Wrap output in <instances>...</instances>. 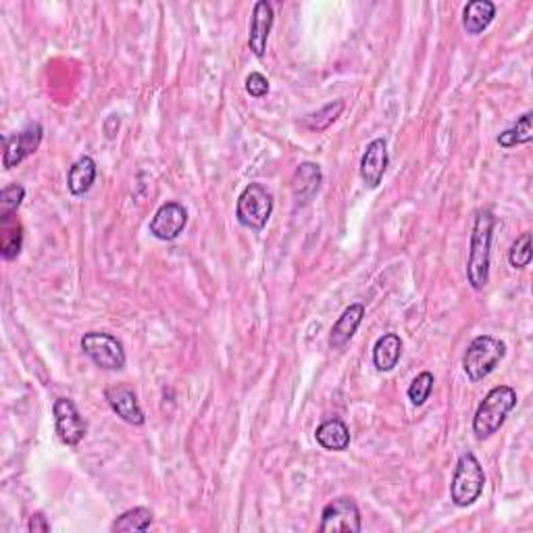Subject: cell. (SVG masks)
Listing matches in <instances>:
<instances>
[{
	"label": "cell",
	"instance_id": "30bf717a",
	"mask_svg": "<svg viewBox=\"0 0 533 533\" xmlns=\"http://www.w3.org/2000/svg\"><path fill=\"white\" fill-rule=\"evenodd\" d=\"M188 226V211L179 202H165L159 207L150 221V234L160 242H171L179 237V234Z\"/></svg>",
	"mask_w": 533,
	"mask_h": 533
},
{
	"label": "cell",
	"instance_id": "9a60e30c",
	"mask_svg": "<svg viewBox=\"0 0 533 533\" xmlns=\"http://www.w3.org/2000/svg\"><path fill=\"white\" fill-rule=\"evenodd\" d=\"M363 317H365V306L361 303L350 305L342 314H340L330 331V346L333 350L344 348V346L350 342L352 336H355L358 330V325L363 323Z\"/></svg>",
	"mask_w": 533,
	"mask_h": 533
},
{
	"label": "cell",
	"instance_id": "52a82bcc",
	"mask_svg": "<svg viewBox=\"0 0 533 533\" xmlns=\"http://www.w3.org/2000/svg\"><path fill=\"white\" fill-rule=\"evenodd\" d=\"M363 529L361 523V511L358 504L352 498H336L330 504H325L321 512V525L319 531L323 533H358Z\"/></svg>",
	"mask_w": 533,
	"mask_h": 533
},
{
	"label": "cell",
	"instance_id": "3957f363",
	"mask_svg": "<svg viewBox=\"0 0 533 533\" xmlns=\"http://www.w3.org/2000/svg\"><path fill=\"white\" fill-rule=\"evenodd\" d=\"M506 357V344L494 336H477L467 346L462 357V369L471 382H481L494 374V369Z\"/></svg>",
	"mask_w": 533,
	"mask_h": 533
},
{
	"label": "cell",
	"instance_id": "7c38bea8",
	"mask_svg": "<svg viewBox=\"0 0 533 533\" xmlns=\"http://www.w3.org/2000/svg\"><path fill=\"white\" fill-rule=\"evenodd\" d=\"M273 6L267 0H259L253 9V19H250V30H248V47L253 50L254 56L262 59L267 50V40L269 34H271L273 28Z\"/></svg>",
	"mask_w": 533,
	"mask_h": 533
},
{
	"label": "cell",
	"instance_id": "7a4b0ae2",
	"mask_svg": "<svg viewBox=\"0 0 533 533\" xmlns=\"http://www.w3.org/2000/svg\"><path fill=\"white\" fill-rule=\"evenodd\" d=\"M517 407V391L511 385H496L475 410L473 434L477 440H487L504 426L506 417Z\"/></svg>",
	"mask_w": 533,
	"mask_h": 533
},
{
	"label": "cell",
	"instance_id": "e0dca14e",
	"mask_svg": "<svg viewBox=\"0 0 533 533\" xmlns=\"http://www.w3.org/2000/svg\"><path fill=\"white\" fill-rule=\"evenodd\" d=\"M317 444L330 452H344L350 446L348 426L342 419H327L314 432Z\"/></svg>",
	"mask_w": 533,
	"mask_h": 533
},
{
	"label": "cell",
	"instance_id": "44dd1931",
	"mask_svg": "<svg viewBox=\"0 0 533 533\" xmlns=\"http://www.w3.org/2000/svg\"><path fill=\"white\" fill-rule=\"evenodd\" d=\"M152 511L144 509V506H136V509L125 511L124 515L117 517L111 525V531H146L152 525Z\"/></svg>",
	"mask_w": 533,
	"mask_h": 533
},
{
	"label": "cell",
	"instance_id": "ac0fdd59",
	"mask_svg": "<svg viewBox=\"0 0 533 533\" xmlns=\"http://www.w3.org/2000/svg\"><path fill=\"white\" fill-rule=\"evenodd\" d=\"M402 357V340L396 333H383L374 346V365L377 371L388 374V371L396 369L398 361Z\"/></svg>",
	"mask_w": 533,
	"mask_h": 533
},
{
	"label": "cell",
	"instance_id": "4316f807",
	"mask_svg": "<svg viewBox=\"0 0 533 533\" xmlns=\"http://www.w3.org/2000/svg\"><path fill=\"white\" fill-rule=\"evenodd\" d=\"M246 92L253 96V99H262V96H267L269 94L267 77L259 72L250 73L246 77Z\"/></svg>",
	"mask_w": 533,
	"mask_h": 533
},
{
	"label": "cell",
	"instance_id": "7402d4cb",
	"mask_svg": "<svg viewBox=\"0 0 533 533\" xmlns=\"http://www.w3.org/2000/svg\"><path fill=\"white\" fill-rule=\"evenodd\" d=\"M344 107H346L344 100H333V102H330V105H325L323 108H321V111L306 115V117L303 119V125L306 127V130L317 132V133L325 132L327 127L336 124L338 117L344 111Z\"/></svg>",
	"mask_w": 533,
	"mask_h": 533
},
{
	"label": "cell",
	"instance_id": "d4e9b609",
	"mask_svg": "<svg viewBox=\"0 0 533 533\" xmlns=\"http://www.w3.org/2000/svg\"><path fill=\"white\" fill-rule=\"evenodd\" d=\"M23 246V228L13 226L3 229V237H0V254L4 261L17 259Z\"/></svg>",
	"mask_w": 533,
	"mask_h": 533
},
{
	"label": "cell",
	"instance_id": "603a6c76",
	"mask_svg": "<svg viewBox=\"0 0 533 533\" xmlns=\"http://www.w3.org/2000/svg\"><path fill=\"white\" fill-rule=\"evenodd\" d=\"M25 198V188L19 184H11L3 188L0 192V221L6 223L11 219V215L15 213V211L21 207Z\"/></svg>",
	"mask_w": 533,
	"mask_h": 533
},
{
	"label": "cell",
	"instance_id": "2e32d148",
	"mask_svg": "<svg viewBox=\"0 0 533 533\" xmlns=\"http://www.w3.org/2000/svg\"><path fill=\"white\" fill-rule=\"evenodd\" d=\"M494 17H496V4L492 0H471L462 11V28L467 30V34L479 36L490 28Z\"/></svg>",
	"mask_w": 533,
	"mask_h": 533
},
{
	"label": "cell",
	"instance_id": "9c48e42d",
	"mask_svg": "<svg viewBox=\"0 0 533 533\" xmlns=\"http://www.w3.org/2000/svg\"><path fill=\"white\" fill-rule=\"evenodd\" d=\"M42 125L38 121H31L23 127L19 133H13V136H4V152H3V165L4 169H13L21 160H25L30 154H34L42 144Z\"/></svg>",
	"mask_w": 533,
	"mask_h": 533
},
{
	"label": "cell",
	"instance_id": "8992f818",
	"mask_svg": "<svg viewBox=\"0 0 533 533\" xmlns=\"http://www.w3.org/2000/svg\"><path fill=\"white\" fill-rule=\"evenodd\" d=\"M82 350L96 367L107 371H119L125 367L124 344L111 333L88 331L82 338Z\"/></svg>",
	"mask_w": 533,
	"mask_h": 533
},
{
	"label": "cell",
	"instance_id": "484cf974",
	"mask_svg": "<svg viewBox=\"0 0 533 533\" xmlns=\"http://www.w3.org/2000/svg\"><path fill=\"white\" fill-rule=\"evenodd\" d=\"M533 259V250H531V234L525 231L521 237H517L515 244L511 246L509 253V262L512 269H525L529 267V262Z\"/></svg>",
	"mask_w": 533,
	"mask_h": 533
},
{
	"label": "cell",
	"instance_id": "5bb4252c",
	"mask_svg": "<svg viewBox=\"0 0 533 533\" xmlns=\"http://www.w3.org/2000/svg\"><path fill=\"white\" fill-rule=\"evenodd\" d=\"M321 182H323V173H321V167L317 163L298 165L292 177V194L298 207H305L317 196Z\"/></svg>",
	"mask_w": 533,
	"mask_h": 533
},
{
	"label": "cell",
	"instance_id": "277c9868",
	"mask_svg": "<svg viewBox=\"0 0 533 533\" xmlns=\"http://www.w3.org/2000/svg\"><path fill=\"white\" fill-rule=\"evenodd\" d=\"M486 486V473L481 462L475 459L473 452L460 454V459L454 467L452 484H451V498L452 503L465 509L471 506L475 500H479Z\"/></svg>",
	"mask_w": 533,
	"mask_h": 533
},
{
	"label": "cell",
	"instance_id": "ffe728a7",
	"mask_svg": "<svg viewBox=\"0 0 533 533\" xmlns=\"http://www.w3.org/2000/svg\"><path fill=\"white\" fill-rule=\"evenodd\" d=\"M531 117L533 113H525L519 117V121L509 130H504L503 133L498 136V144L503 146V149H515V146H521V144H529L531 138H533V127H531Z\"/></svg>",
	"mask_w": 533,
	"mask_h": 533
},
{
	"label": "cell",
	"instance_id": "83f0119b",
	"mask_svg": "<svg viewBox=\"0 0 533 533\" xmlns=\"http://www.w3.org/2000/svg\"><path fill=\"white\" fill-rule=\"evenodd\" d=\"M28 529L31 533H48L50 531V523L47 521V517H44L42 512H36V515L30 517Z\"/></svg>",
	"mask_w": 533,
	"mask_h": 533
},
{
	"label": "cell",
	"instance_id": "d6986e66",
	"mask_svg": "<svg viewBox=\"0 0 533 533\" xmlns=\"http://www.w3.org/2000/svg\"><path fill=\"white\" fill-rule=\"evenodd\" d=\"M94 182H96V160L92 157H88V154H83V157L77 159L72 165V169H69V176H67L69 192H72L73 196H83L88 194Z\"/></svg>",
	"mask_w": 533,
	"mask_h": 533
},
{
	"label": "cell",
	"instance_id": "6da1fadb",
	"mask_svg": "<svg viewBox=\"0 0 533 533\" xmlns=\"http://www.w3.org/2000/svg\"><path fill=\"white\" fill-rule=\"evenodd\" d=\"M496 217L492 209H479L475 213V223L471 231V250L467 261V279L473 290H484L490 281V250Z\"/></svg>",
	"mask_w": 533,
	"mask_h": 533
},
{
	"label": "cell",
	"instance_id": "4fadbf2b",
	"mask_svg": "<svg viewBox=\"0 0 533 533\" xmlns=\"http://www.w3.org/2000/svg\"><path fill=\"white\" fill-rule=\"evenodd\" d=\"M388 142L383 138H375L369 142L361 159V177L369 188H377L382 184L383 173L388 169Z\"/></svg>",
	"mask_w": 533,
	"mask_h": 533
},
{
	"label": "cell",
	"instance_id": "8fae6325",
	"mask_svg": "<svg viewBox=\"0 0 533 533\" xmlns=\"http://www.w3.org/2000/svg\"><path fill=\"white\" fill-rule=\"evenodd\" d=\"M105 398L108 407L113 408V413L117 415L119 419L130 423V426H144L146 417L142 413V408H140L138 398L133 394L130 385L125 383L111 385V388L105 390Z\"/></svg>",
	"mask_w": 533,
	"mask_h": 533
},
{
	"label": "cell",
	"instance_id": "ba28073f",
	"mask_svg": "<svg viewBox=\"0 0 533 533\" xmlns=\"http://www.w3.org/2000/svg\"><path fill=\"white\" fill-rule=\"evenodd\" d=\"M53 413H55L56 434H59L63 444L77 446L83 438H86L88 426L72 398H56Z\"/></svg>",
	"mask_w": 533,
	"mask_h": 533
},
{
	"label": "cell",
	"instance_id": "cb8c5ba5",
	"mask_svg": "<svg viewBox=\"0 0 533 533\" xmlns=\"http://www.w3.org/2000/svg\"><path fill=\"white\" fill-rule=\"evenodd\" d=\"M434 375L429 374V371H423V374H419L413 380V383L408 385V400L415 404V407H423L429 400V396H432L434 391Z\"/></svg>",
	"mask_w": 533,
	"mask_h": 533
},
{
	"label": "cell",
	"instance_id": "5b68a950",
	"mask_svg": "<svg viewBox=\"0 0 533 533\" xmlns=\"http://www.w3.org/2000/svg\"><path fill=\"white\" fill-rule=\"evenodd\" d=\"M273 213V194L267 190V185L261 182L248 184L242 190L236 204V217L242 228L261 231L267 226L269 217Z\"/></svg>",
	"mask_w": 533,
	"mask_h": 533
}]
</instances>
